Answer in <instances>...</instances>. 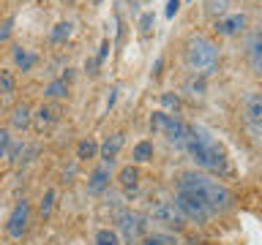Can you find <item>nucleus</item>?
I'll return each mask as SVG.
<instances>
[{"mask_svg":"<svg viewBox=\"0 0 262 245\" xmlns=\"http://www.w3.org/2000/svg\"><path fill=\"white\" fill-rule=\"evenodd\" d=\"M98 155V142L96 139H82V142L77 144V158L79 161H90Z\"/></svg>","mask_w":262,"mask_h":245,"instance_id":"obj_20","label":"nucleus"},{"mask_svg":"<svg viewBox=\"0 0 262 245\" xmlns=\"http://www.w3.org/2000/svg\"><path fill=\"white\" fill-rule=\"evenodd\" d=\"M180 11V0H167V8H164V14H167V19H172Z\"/></svg>","mask_w":262,"mask_h":245,"instance_id":"obj_35","label":"nucleus"},{"mask_svg":"<svg viewBox=\"0 0 262 245\" xmlns=\"http://www.w3.org/2000/svg\"><path fill=\"white\" fill-rule=\"evenodd\" d=\"M55 188H47L44 196H41V202H38V212H41V218H49L52 215V210H55Z\"/></svg>","mask_w":262,"mask_h":245,"instance_id":"obj_24","label":"nucleus"},{"mask_svg":"<svg viewBox=\"0 0 262 245\" xmlns=\"http://www.w3.org/2000/svg\"><path fill=\"white\" fill-rule=\"evenodd\" d=\"M28 226H30V202L28 199H19L8 212V220H6V232L8 237L14 240H22L28 234Z\"/></svg>","mask_w":262,"mask_h":245,"instance_id":"obj_6","label":"nucleus"},{"mask_svg":"<svg viewBox=\"0 0 262 245\" xmlns=\"http://www.w3.org/2000/svg\"><path fill=\"white\" fill-rule=\"evenodd\" d=\"M183 90L194 98V101H202L205 93H208V82H205V77H196V74H191V77L186 79Z\"/></svg>","mask_w":262,"mask_h":245,"instance_id":"obj_16","label":"nucleus"},{"mask_svg":"<svg viewBox=\"0 0 262 245\" xmlns=\"http://www.w3.org/2000/svg\"><path fill=\"white\" fill-rule=\"evenodd\" d=\"M131 158L137 163H147L153 158V142H137L134 144V153H131Z\"/></svg>","mask_w":262,"mask_h":245,"instance_id":"obj_23","label":"nucleus"},{"mask_svg":"<svg viewBox=\"0 0 262 245\" xmlns=\"http://www.w3.org/2000/svg\"><path fill=\"white\" fill-rule=\"evenodd\" d=\"M112 166H115V163L101 161L93 172H90V177H88V193H90V196H101V193L110 191V183H112Z\"/></svg>","mask_w":262,"mask_h":245,"instance_id":"obj_10","label":"nucleus"},{"mask_svg":"<svg viewBox=\"0 0 262 245\" xmlns=\"http://www.w3.org/2000/svg\"><path fill=\"white\" fill-rule=\"evenodd\" d=\"M44 98H52V101L69 98V82H66V79H52V82L44 87Z\"/></svg>","mask_w":262,"mask_h":245,"instance_id":"obj_19","label":"nucleus"},{"mask_svg":"<svg viewBox=\"0 0 262 245\" xmlns=\"http://www.w3.org/2000/svg\"><path fill=\"white\" fill-rule=\"evenodd\" d=\"M118 183L123 191H137L139 188V169L137 166H123L118 175Z\"/></svg>","mask_w":262,"mask_h":245,"instance_id":"obj_17","label":"nucleus"},{"mask_svg":"<svg viewBox=\"0 0 262 245\" xmlns=\"http://www.w3.org/2000/svg\"><path fill=\"white\" fill-rule=\"evenodd\" d=\"M57 120H60V112H57L52 104H41L38 109H33V126H36V131H41V134L52 128Z\"/></svg>","mask_w":262,"mask_h":245,"instance_id":"obj_12","label":"nucleus"},{"mask_svg":"<svg viewBox=\"0 0 262 245\" xmlns=\"http://www.w3.org/2000/svg\"><path fill=\"white\" fill-rule=\"evenodd\" d=\"M178 193H186L200 204H205L210 215L232 207V191L227 185H221L219 180L202 175V172H186L178 183Z\"/></svg>","mask_w":262,"mask_h":245,"instance_id":"obj_1","label":"nucleus"},{"mask_svg":"<svg viewBox=\"0 0 262 245\" xmlns=\"http://www.w3.org/2000/svg\"><path fill=\"white\" fill-rule=\"evenodd\" d=\"M175 207L180 210L183 220H191V224H205V220L210 218L208 207L200 204L196 199H191V196H186V193H175Z\"/></svg>","mask_w":262,"mask_h":245,"instance_id":"obj_8","label":"nucleus"},{"mask_svg":"<svg viewBox=\"0 0 262 245\" xmlns=\"http://www.w3.org/2000/svg\"><path fill=\"white\" fill-rule=\"evenodd\" d=\"M150 218L156 220V224H161L164 229H180L186 224L183 215H180V210L175 207V202L169 199H159L150 204Z\"/></svg>","mask_w":262,"mask_h":245,"instance_id":"obj_7","label":"nucleus"},{"mask_svg":"<svg viewBox=\"0 0 262 245\" xmlns=\"http://www.w3.org/2000/svg\"><path fill=\"white\" fill-rule=\"evenodd\" d=\"M11 33H14V16H8L6 22H0V44L11 38Z\"/></svg>","mask_w":262,"mask_h":245,"instance_id":"obj_33","label":"nucleus"},{"mask_svg":"<svg viewBox=\"0 0 262 245\" xmlns=\"http://www.w3.org/2000/svg\"><path fill=\"white\" fill-rule=\"evenodd\" d=\"M145 215H139L137 210H123L115 215V232H118V237L126 245H134L137 240H142L145 237Z\"/></svg>","mask_w":262,"mask_h":245,"instance_id":"obj_5","label":"nucleus"},{"mask_svg":"<svg viewBox=\"0 0 262 245\" xmlns=\"http://www.w3.org/2000/svg\"><path fill=\"white\" fill-rule=\"evenodd\" d=\"M0 101H3V98H0Z\"/></svg>","mask_w":262,"mask_h":245,"instance_id":"obj_40","label":"nucleus"},{"mask_svg":"<svg viewBox=\"0 0 262 245\" xmlns=\"http://www.w3.org/2000/svg\"><path fill=\"white\" fill-rule=\"evenodd\" d=\"M14 90H16V79H14V74L3 71V74H0V98L11 95Z\"/></svg>","mask_w":262,"mask_h":245,"instance_id":"obj_26","label":"nucleus"},{"mask_svg":"<svg viewBox=\"0 0 262 245\" xmlns=\"http://www.w3.org/2000/svg\"><path fill=\"white\" fill-rule=\"evenodd\" d=\"M243 120L262 126V93H249L243 98Z\"/></svg>","mask_w":262,"mask_h":245,"instance_id":"obj_14","label":"nucleus"},{"mask_svg":"<svg viewBox=\"0 0 262 245\" xmlns=\"http://www.w3.org/2000/svg\"><path fill=\"white\" fill-rule=\"evenodd\" d=\"M106 57H110V38H104L101 41V49H98V55H96V60H98V65H101Z\"/></svg>","mask_w":262,"mask_h":245,"instance_id":"obj_34","label":"nucleus"},{"mask_svg":"<svg viewBox=\"0 0 262 245\" xmlns=\"http://www.w3.org/2000/svg\"><path fill=\"white\" fill-rule=\"evenodd\" d=\"M123 144H126V136L120 134H112V136H106L104 139V144L98 147V153H101V161H106V163H115V158H118V153L123 150Z\"/></svg>","mask_w":262,"mask_h":245,"instance_id":"obj_13","label":"nucleus"},{"mask_svg":"<svg viewBox=\"0 0 262 245\" xmlns=\"http://www.w3.org/2000/svg\"><path fill=\"white\" fill-rule=\"evenodd\" d=\"M246 63L254 77L262 79V30H251L246 36Z\"/></svg>","mask_w":262,"mask_h":245,"instance_id":"obj_9","label":"nucleus"},{"mask_svg":"<svg viewBox=\"0 0 262 245\" xmlns=\"http://www.w3.org/2000/svg\"><path fill=\"white\" fill-rule=\"evenodd\" d=\"M33 126V109L28 104H16L14 109H11V128L14 131H28Z\"/></svg>","mask_w":262,"mask_h":245,"instance_id":"obj_15","label":"nucleus"},{"mask_svg":"<svg viewBox=\"0 0 262 245\" xmlns=\"http://www.w3.org/2000/svg\"><path fill=\"white\" fill-rule=\"evenodd\" d=\"M183 150L194 158L196 166H202L205 172H216V175H227L229 172V161L224 147L216 142V136L202 126H188V136H186V147Z\"/></svg>","mask_w":262,"mask_h":245,"instance_id":"obj_2","label":"nucleus"},{"mask_svg":"<svg viewBox=\"0 0 262 245\" xmlns=\"http://www.w3.org/2000/svg\"><path fill=\"white\" fill-rule=\"evenodd\" d=\"M142 245H178V242L169 234H147V237H142Z\"/></svg>","mask_w":262,"mask_h":245,"instance_id":"obj_27","label":"nucleus"},{"mask_svg":"<svg viewBox=\"0 0 262 245\" xmlns=\"http://www.w3.org/2000/svg\"><path fill=\"white\" fill-rule=\"evenodd\" d=\"M161 106H167V109H175V112H180V95L178 93H161Z\"/></svg>","mask_w":262,"mask_h":245,"instance_id":"obj_28","label":"nucleus"},{"mask_svg":"<svg viewBox=\"0 0 262 245\" xmlns=\"http://www.w3.org/2000/svg\"><path fill=\"white\" fill-rule=\"evenodd\" d=\"M145 3H150V0H145Z\"/></svg>","mask_w":262,"mask_h":245,"instance_id":"obj_39","label":"nucleus"},{"mask_svg":"<svg viewBox=\"0 0 262 245\" xmlns=\"http://www.w3.org/2000/svg\"><path fill=\"white\" fill-rule=\"evenodd\" d=\"M243 122H246V131H249L251 142L254 144H262V126H259V122H249V120H243Z\"/></svg>","mask_w":262,"mask_h":245,"instance_id":"obj_31","label":"nucleus"},{"mask_svg":"<svg viewBox=\"0 0 262 245\" xmlns=\"http://www.w3.org/2000/svg\"><path fill=\"white\" fill-rule=\"evenodd\" d=\"M246 28V14H224V16H219L216 24H213V30L219 33V36H237Z\"/></svg>","mask_w":262,"mask_h":245,"instance_id":"obj_11","label":"nucleus"},{"mask_svg":"<svg viewBox=\"0 0 262 245\" xmlns=\"http://www.w3.org/2000/svg\"><path fill=\"white\" fill-rule=\"evenodd\" d=\"M98 68H101V65H98V60H96V57H88V60H85V71L90 74V77H96V74H98Z\"/></svg>","mask_w":262,"mask_h":245,"instance_id":"obj_36","label":"nucleus"},{"mask_svg":"<svg viewBox=\"0 0 262 245\" xmlns=\"http://www.w3.org/2000/svg\"><path fill=\"white\" fill-rule=\"evenodd\" d=\"M161 65H164V60L159 57V60H156V65H153V77H159V74H161Z\"/></svg>","mask_w":262,"mask_h":245,"instance_id":"obj_37","label":"nucleus"},{"mask_svg":"<svg viewBox=\"0 0 262 245\" xmlns=\"http://www.w3.org/2000/svg\"><path fill=\"white\" fill-rule=\"evenodd\" d=\"M153 22H156L153 11H145L142 16H139V33H142V36H147V33L153 30Z\"/></svg>","mask_w":262,"mask_h":245,"instance_id":"obj_29","label":"nucleus"},{"mask_svg":"<svg viewBox=\"0 0 262 245\" xmlns=\"http://www.w3.org/2000/svg\"><path fill=\"white\" fill-rule=\"evenodd\" d=\"M22 150H25V142H11V147H8V153H6V161L16 163L19 155H22Z\"/></svg>","mask_w":262,"mask_h":245,"instance_id":"obj_32","label":"nucleus"},{"mask_svg":"<svg viewBox=\"0 0 262 245\" xmlns=\"http://www.w3.org/2000/svg\"><path fill=\"white\" fill-rule=\"evenodd\" d=\"M150 131L153 134H164L169 144H175L178 150L186 147V136H188V126L183 120L172 117L167 112H153L150 114Z\"/></svg>","mask_w":262,"mask_h":245,"instance_id":"obj_4","label":"nucleus"},{"mask_svg":"<svg viewBox=\"0 0 262 245\" xmlns=\"http://www.w3.org/2000/svg\"><path fill=\"white\" fill-rule=\"evenodd\" d=\"M186 65L191 68V74L196 77H205L208 79L213 71L219 68V46L213 44L208 36H191L186 41Z\"/></svg>","mask_w":262,"mask_h":245,"instance_id":"obj_3","label":"nucleus"},{"mask_svg":"<svg viewBox=\"0 0 262 245\" xmlns=\"http://www.w3.org/2000/svg\"><path fill=\"white\" fill-rule=\"evenodd\" d=\"M11 142H14L11 131H8V128H0V158H6V153H8V147H11Z\"/></svg>","mask_w":262,"mask_h":245,"instance_id":"obj_30","label":"nucleus"},{"mask_svg":"<svg viewBox=\"0 0 262 245\" xmlns=\"http://www.w3.org/2000/svg\"><path fill=\"white\" fill-rule=\"evenodd\" d=\"M14 63H16V68H19V71H30L33 65L38 63V55L30 52V49L16 46V49H14Z\"/></svg>","mask_w":262,"mask_h":245,"instance_id":"obj_18","label":"nucleus"},{"mask_svg":"<svg viewBox=\"0 0 262 245\" xmlns=\"http://www.w3.org/2000/svg\"><path fill=\"white\" fill-rule=\"evenodd\" d=\"M115 101H118V90H112V95H110V101H106V106L112 109V106H115Z\"/></svg>","mask_w":262,"mask_h":245,"instance_id":"obj_38","label":"nucleus"},{"mask_svg":"<svg viewBox=\"0 0 262 245\" xmlns=\"http://www.w3.org/2000/svg\"><path fill=\"white\" fill-rule=\"evenodd\" d=\"M71 22H57L55 28H52V33H49V41L52 44H66V41L71 38Z\"/></svg>","mask_w":262,"mask_h":245,"instance_id":"obj_21","label":"nucleus"},{"mask_svg":"<svg viewBox=\"0 0 262 245\" xmlns=\"http://www.w3.org/2000/svg\"><path fill=\"white\" fill-rule=\"evenodd\" d=\"M96 245H120V237L115 229H98L96 232Z\"/></svg>","mask_w":262,"mask_h":245,"instance_id":"obj_25","label":"nucleus"},{"mask_svg":"<svg viewBox=\"0 0 262 245\" xmlns=\"http://www.w3.org/2000/svg\"><path fill=\"white\" fill-rule=\"evenodd\" d=\"M229 6H232V0H205V11L210 16H216V19L229 14Z\"/></svg>","mask_w":262,"mask_h":245,"instance_id":"obj_22","label":"nucleus"}]
</instances>
